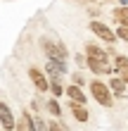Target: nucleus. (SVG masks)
<instances>
[{"label": "nucleus", "mask_w": 128, "mask_h": 131, "mask_svg": "<svg viewBox=\"0 0 128 131\" xmlns=\"http://www.w3.org/2000/svg\"><path fill=\"white\" fill-rule=\"evenodd\" d=\"M90 93H93V98L102 107H111V105H114V95H111L109 86H104L102 81H93V83H90Z\"/></svg>", "instance_id": "nucleus-1"}, {"label": "nucleus", "mask_w": 128, "mask_h": 131, "mask_svg": "<svg viewBox=\"0 0 128 131\" xmlns=\"http://www.w3.org/2000/svg\"><path fill=\"white\" fill-rule=\"evenodd\" d=\"M43 50L48 52L50 60H64V62H66V48L59 41H48V38H45V41H43Z\"/></svg>", "instance_id": "nucleus-2"}, {"label": "nucleus", "mask_w": 128, "mask_h": 131, "mask_svg": "<svg viewBox=\"0 0 128 131\" xmlns=\"http://www.w3.org/2000/svg\"><path fill=\"white\" fill-rule=\"evenodd\" d=\"M90 31H93L97 38L107 41V43H116V36H114V31H111L109 26H104L102 21H90Z\"/></svg>", "instance_id": "nucleus-3"}, {"label": "nucleus", "mask_w": 128, "mask_h": 131, "mask_svg": "<svg viewBox=\"0 0 128 131\" xmlns=\"http://www.w3.org/2000/svg\"><path fill=\"white\" fill-rule=\"evenodd\" d=\"M48 74L52 76V81H59L66 74V62L64 60H50L48 57Z\"/></svg>", "instance_id": "nucleus-4"}, {"label": "nucleus", "mask_w": 128, "mask_h": 131, "mask_svg": "<svg viewBox=\"0 0 128 131\" xmlns=\"http://www.w3.org/2000/svg\"><path fill=\"white\" fill-rule=\"evenodd\" d=\"M114 69L119 72V79H121L123 83H128V57H126V55H116Z\"/></svg>", "instance_id": "nucleus-5"}, {"label": "nucleus", "mask_w": 128, "mask_h": 131, "mask_svg": "<svg viewBox=\"0 0 128 131\" xmlns=\"http://www.w3.org/2000/svg\"><path fill=\"white\" fill-rule=\"evenodd\" d=\"M86 64L93 69L95 74H109L111 72V64L109 62H102V60H95V57H86Z\"/></svg>", "instance_id": "nucleus-6"}, {"label": "nucleus", "mask_w": 128, "mask_h": 131, "mask_svg": "<svg viewBox=\"0 0 128 131\" xmlns=\"http://www.w3.org/2000/svg\"><path fill=\"white\" fill-rule=\"evenodd\" d=\"M0 124H3L7 131L14 129V117H12V110L7 107L5 103H0Z\"/></svg>", "instance_id": "nucleus-7"}, {"label": "nucleus", "mask_w": 128, "mask_h": 131, "mask_svg": "<svg viewBox=\"0 0 128 131\" xmlns=\"http://www.w3.org/2000/svg\"><path fill=\"white\" fill-rule=\"evenodd\" d=\"M29 76H31V81H33V86L38 88V91H48V79H45V74L38 72L36 67L29 69Z\"/></svg>", "instance_id": "nucleus-8"}, {"label": "nucleus", "mask_w": 128, "mask_h": 131, "mask_svg": "<svg viewBox=\"0 0 128 131\" xmlns=\"http://www.w3.org/2000/svg\"><path fill=\"white\" fill-rule=\"evenodd\" d=\"M66 95L71 98V103L86 105V93L81 91V86H66Z\"/></svg>", "instance_id": "nucleus-9"}, {"label": "nucleus", "mask_w": 128, "mask_h": 131, "mask_svg": "<svg viewBox=\"0 0 128 131\" xmlns=\"http://www.w3.org/2000/svg\"><path fill=\"white\" fill-rule=\"evenodd\" d=\"M69 110H71V114H74V119L76 122H88V110H86V105H78V103H71L69 105Z\"/></svg>", "instance_id": "nucleus-10"}, {"label": "nucleus", "mask_w": 128, "mask_h": 131, "mask_svg": "<svg viewBox=\"0 0 128 131\" xmlns=\"http://www.w3.org/2000/svg\"><path fill=\"white\" fill-rule=\"evenodd\" d=\"M111 17H114V21H119V24H128V5L116 7V10L111 12Z\"/></svg>", "instance_id": "nucleus-11"}, {"label": "nucleus", "mask_w": 128, "mask_h": 131, "mask_svg": "<svg viewBox=\"0 0 128 131\" xmlns=\"http://www.w3.org/2000/svg\"><path fill=\"white\" fill-rule=\"evenodd\" d=\"M88 57H95V60H102V62H107V52H104L100 45H88Z\"/></svg>", "instance_id": "nucleus-12"}, {"label": "nucleus", "mask_w": 128, "mask_h": 131, "mask_svg": "<svg viewBox=\"0 0 128 131\" xmlns=\"http://www.w3.org/2000/svg\"><path fill=\"white\" fill-rule=\"evenodd\" d=\"M109 88L114 91V98H123V91H126V83L121 79H111L109 81Z\"/></svg>", "instance_id": "nucleus-13"}, {"label": "nucleus", "mask_w": 128, "mask_h": 131, "mask_svg": "<svg viewBox=\"0 0 128 131\" xmlns=\"http://www.w3.org/2000/svg\"><path fill=\"white\" fill-rule=\"evenodd\" d=\"M17 131H33V117H29V112H24V119L19 122Z\"/></svg>", "instance_id": "nucleus-14"}, {"label": "nucleus", "mask_w": 128, "mask_h": 131, "mask_svg": "<svg viewBox=\"0 0 128 131\" xmlns=\"http://www.w3.org/2000/svg\"><path fill=\"white\" fill-rule=\"evenodd\" d=\"M114 36H116V38H121V41H126V43H128V24H121V26H119L116 31H114Z\"/></svg>", "instance_id": "nucleus-15"}, {"label": "nucleus", "mask_w": 128, "mask_h": 131, "mask_svg": "<svg viewBox=\"0 0 128 131\" xmlns=\"http://www.w3.org/2000/svg\"><path fill=\"white\" fill-rule=\"evenodd\" d=\"M48 110H50L52 117H59V114H62V110H59V105H57V100H48Z\"/></svg>", "instance_id": "nucleus-16"}, {"label": "nucleus", "mask_w": 128, "mask_h": 131, "mask_svg": "<svg viewBox=\"0 0 128 131\" xmlns=\"http://www.w3.org/2000/svg\"><path fill=\"white\" fill-rule=\"evenodd\" d=\"M33 131H48V124H45L40 117H36L33 119Z\"/></svg>", "instance_id": "nucleus-17"}, {"label": "nucleus", "mask_w": 128, "mask_h": 131, "mask_svg": "<svg viewBox=\"0 0 128 131\" xmlns=\"http://www.w3.org/2000/svg\"><path fill=\"white\" fill-rule=\"evenodd\" d=\"M50 88H52V93H55V95H62V86H59V81H52Z\"/></svg>", "instance_id": "nucleus-18"}, {"label": "nucleus", "mask_w": 128, "mask_h": 131, "mask_svg": "<svg viewBox=\"0 0 128 131\" xmlns=\"http://www.w3.org/2000/svg\"><path fill=\"white\" fill-rule=\"evenodd\" d=\"M48 131H64V129L59 126L57 122H48Z\"/></svg>", "instance_id": "nucleus-19"}, {"label": "nucleus", "mask_w": 128, "mask_h": 131, "mask_svg": "<svg viewBox=\"0 0 128 131\" xmlns=\"http://www.w3.org/2000/svg\"><path fill=\"white\" fill-rule=\"evenodd\" d=\"M83 83H86L83 76H81V74H74V86H83Z\"/></svg>", "instance_id": "nucleus-20"}, {"label": "nucleus", "mask_w": 128, "mask_h": 131, "mask_svg": "<svg viewBox=\"0 0 128 131\" xmlns=\"http://www.w3.org/2000/svg\"><path fill=\"white\" fill-rule=\"evenodd\" d=\"M76 62H78L81 67H83V64H86V57H83V55H76Z\"/></svg>", "instance_id": "nucleus-21"}]
</instances>
